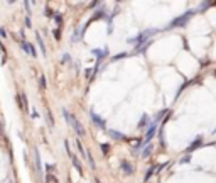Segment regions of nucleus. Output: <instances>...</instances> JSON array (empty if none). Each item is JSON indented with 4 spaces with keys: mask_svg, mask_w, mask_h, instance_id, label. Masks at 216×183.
Segmentation results:
<instances>
[{
    "mask_svg": "<svg viewBox=\"0 0 216 183\" xmlns=\"http://www.w3.org/2000/svg\"><path fill=\"white\" fill-rule=\"evenodd\" d=\"M39 85L42 87V88H46V77H41V78H39Z\"/></svg>",
    "mask_w": 216,
    "mask_h": 183,
    "instance_id": "nucleus-19",
    "label": "nucleus"
},
{
    "mask_svg": "<svg viewBox=\"0 0 216 183\" xmlns=\"http://www.w3.org/2000/svg\"><path fill=\"white\" fill-rule=\"evenodd\" d=\"M69 61H71V56H69V54H64V56H63V63H69Z\"/></svg>",
    "mask_w": 216,
    "mask_h": 183,
    "instance_id": "nucleus-21",
    "label": "nucleus"
},
{
    "mask_svg": "<svg viewBox=\"0 0 216 183\" xmlns=\"http://www.w3.org/2000/svg\"><path fill=\"white\" fill-rule=\"evenodd\" d=\"M47 124H49V127H54V122H52V117L49 110H47Z\"/></svg>",
    "mask_w": 216,
    "mask_h": 183,
    "instance_id": "nucleus-16",
    "label": "nucleus"
},
{
    "mask_svg": "<svg viewBox=\"0 0 216 183\" xmlns=\"http://www.w3.org/2000/svg\"><path fill=\"white\" fill-rule=\"evenodd\" d=\"M152 148H154V146H152V144H149V146H145V149H144V153H142V156H144V158H147V156H149V154L152 153Z\"/></svg>",
    "mask_w": 216,
    "mask_h": 183,
    "instance_id": "nucleus-14",
    "label": "nucleus"
},
{
    "mask_svg": "<svg viewBox=\"0 0 216 183\" xmlns=\"http://www.w3.org/2000/svg\"><path fill=\"white\" fill-rule=\"evenodd\" d=\"M201 142H203V139H201V137H199L198 141H194V142H193V144H191L189 148H187V151H189V153H191V151H194V149H198L199 146H201Z\"/></svg>",
    "mask_w": 216,
    "mask_h": 183,
    "instance_id": "nucleus-10",
    "label": "nucleus"
},
{
    "mask_svg": "<svg viewBox=\"0 0 216 183\" xmlns=\"http://www.w3.org/2000/svg\"><path fill=\"white\" fill-rule=\"evenodd\" d=\"M154 171H155V168H154V166H152V168H149V170H147V173H145V181H149V180H150V178H152V175H154Z\"/></svg>",
    "mask_w": 216,
    "mask_h": 183,
    "instance_id": "nucleus-12",
    "label": "nucleus"
},
{
    "mask_svg": "<svg viewBox=\"0 0 216 183\" xmlns=\"http://www.w3.org/2000/svg\"><path fill=\"white\" fill-rule=\"evenodd\" d=\"M56 22H58V24L61 26V22H63V21H61V17H59V15H56Z\"/></svg>",
    "mask_w": 216,
    "mask_h": 183,
    "instance_id": "nucleus-23",
    "label": "nucleus"
},
{
    "mask_svg": "<svg viewBox=\"0 0 216 183\" xmlns=\"http://www.w3.org/2000/svg\"><path fill=\"white\" fill-rule=\"evenodd\" d=\"M47 183H58V178L52 175H47Z\"/></svg>",
    "mask_w": 216,
    "mask_h": 183,
    "instance_id": "nucleus-18",
    "label": "nucleus"
},
{
    "mask_svg": "<svg viewBox=\"0 0 216 183\" xmlns=\"http://www.w3.org/2000/svg\"><path fill=\"white\" fill-rule=\"evenodd\" d=\"M91 53H93V54L96 56V58H100V60H102L103 56L106 54V51H105V49H93V51H91Z\"/></svg>",
    "mask_w": 216,
    "mask_h": 183,
    "instance_id": "nucleus-11",
    "label": "nucleus"
},
{
    "mask_svg": "<svg viewBox=\"0 0 216 183\" xmlns=\"http://www.w3.org/2000/svg\"><path fill=\"white\" fill-rule=\"evenodd\" d=\"M76 148H78V151L81 153V156H86V153H85V148H83V144H81L80 141H76Z\"/></svg>",
    "mask_w": 216,
    "mask_h": 183,
    "instance_id": "nucleus-15",
    "label": "nucleus"
},
{
    "mask_svg": "<svg viewBox=\"0 0 216 183\" xmlns=\"http://www.w3.org/2000/svg\"><path fill=\"white\" fill-rule=\"evenodd\" d=\"M34 158H36V170H37V175L41 176V156H39L37 149H34Z\"/></svg>",
    "mask_w": 216,
    "mask_h": 183,
    "instance_id": "nucleus-8",
    "label": "nucleus"
},
{
    "mask_svg": "<svg viewBox=\"0 0 216 183\" xmlns=\"http://www.w3.org/2000/svg\"><path fill=\"white\" fill-rule=\"evenodd\" d=\"M155 131H157V122H152L150 124V127L147 129V134H145V142H149V141L154 137V134H155Z\"/></svg>",
    "mask_w": 216,
    "mask_h": 183,
    "instance_id": "nucleus-5",
    "label": "nucleus"
},
{
    "mask_svg": "<svg viewBox=\"0 0 216 183\" xmlns=\"http://www.w3.org/2000/svg\"><path fill=\"white\" fill-rule=\"evenodd\" d=\"M36 39H37V44H39V47H41V53H42V56H46L47 53H46V44H44V41H42V38L41 36H36Z\"/></svg>",
    "mask_w": 216,
    "mask_h": 183,
    "instance_id": "nucleus-9",
    "label": "nucleus"
},
{
    "mask_svg": "<svg viewBox=\"0 0 216 183\" xmlns=\"http://www.w3.org/2000/svg\"><path fill=\"white\" fill-rule=\"evenodd\" d=\"M22 49H24L26 53H29L32 58H36V56H37V53H36L34 46H32V44H29V43H22Z\"/></svg>",
    "mask_w": 216,
    "mask_h": 183,
    "instance_id": "nucleus-6",
    "label": "nucleus"
},
{
    "mask_svg": "<svg viewBox=\"0 0 216 183\" xmlns=\"http://www.w3.org/2000/svg\"><path fill=\"white\" fill-rule=\"evenodd\" d=\"M145 124H147V115H144V117H142V120H140V124H139V126H140V127H144Z\"/></svg>",
    "mask_w": 216,
    "mask_h": 183,
    "instance_id": "nucleus-20",
    "label": "nucleus"
},
{
    "mask_svg": "<svg viewBox=\"0 0 216 183\" xmlns=\"http://www.w3.org/2000/svg\"><path fill=\"white\" fill-rule=\"evenodd\" d=\"M154 34H157V29H147V31H144L142 34L137 36V39H130V43L142 44V43H145V41H147V38H150V36H154Z\"/></svg>",
    "mask_w": 216,
    "mask_h": 183,
    "instance_id": "nucleus-3",
    "label": "nucleus"
},
{
    "mask_svg": "<svg viewBox=\"0 0 216 183\" xmlns=\"http://www.w3.org/2000/svg\"><path fill=\"white\" fill-rule=\"evenodd\" d=\"M54 36H56V39L59 41V38H61V32H59V31H56V32H54Z\"/></svg>",
    "mask_w": 216,
    "mask_h": 183,
    "instance_id": "nucleus-22",
    "label": "nucleus"
},
{
    "mask_svg": "<svg viewBox=\"0 0 216 183\" xmlns=\"http://www.w3.org/2000/svg\"><path fill=\"white\" fill-rule=\"evenodd\" d=\"M95 183H102V181H100V180H98V178H95Z\"/></svg>",
    "mask_w": 216,
    "mask_h": 183,
    "instance_id": "nucleus-24",
    "label": "nucleus"
},
{
    "mask_svg": "<svg viewBox=\"0 0 216 183\" xmlns=\"http://www.w3.org/2000/svg\"><path fill=\"white\" fill-rule=\"evenodd\" d=\"M102 151H103V154H106V153H110V144H102Z\"/></svg>",
    "mask_w": 216,
    "mask_h": 183,
    "instance_id": "nucleus-17",
    "label": "nucleus"
},
{
    "mask_svg": "<svg viewBox=\"0 0 216 183\" xmlns=\"http://www.w3.org/2000/svg\"><path fill=\"white\" fill-rule=\"evenodd\" d=\"M63 115H64V119H66V122H68L69 126H71V127L74 129V131H76L78 136H81V137L85 136V129H83V126H81V124L78 122V119L71 114V112L64 109V110H63Z\"/></svg>",
    "mask_w": 216,
    "mask_h": 183,
    "instance_id": "nucleus-1",
    "label": "nucleus"
},
{
    "mask_svg": "<svg viewBox=\"0 0 216 183\" xmlns=\"http://www.w3.org/2000/svg\"><path fill=\"white\" fill-rule=\"evenodd\" d=\"M89 117H91V122H93L95 126H98L100 129H105V122H103V119L100 115H96L95 112H89Z\"/></svg>",
    "mask_w": 216,
    "mask_h": 183,
    "instance_id": "nucleus-4",
    "label": "nucleus"
},
{
    "mask_svg": "<svg viewBox=\"0 0 216 183\" xmlns=\"http://www.w3.org/2000/svg\"><path fill=\"white\" fill-rule=\"evenodd\" d=\"M120 168L125 171V175H132V173H133V166H132L128 161H122V163H120Z\"/></svg>",
    "mask_w": 216,
    "mask_h": 183,
    "instance_id": "nucleus-7",
    "label": "nucleus"
},
{
    "mask_svg": "<svg viewBox=\"0 0 216 183\" xmlns=\"http://www.w3.org/2000/svg\"><path fill=\"white\" fill-rule=\"evenodd\" d=\"M193 14H194V10H187L186 14H184V15H179V17H176L174 19L172 22H171L169 26L165 27V29H174V27H184L187 24V22H189V19H191V15H193Z\"/></svg>",
    "mask_w": 216,
    "mask_h": 183,
    "instance_id": "nucleus-2",
    "label": "nucleus"
},
{
    "mask_svg": "<svg viewBox=\"0 0 216 183\" xmlns=\"http://www.w3.org/2000/svg\"><path fill=\"white\" fill-rule=\"evenodd\" d=\"M108 134H110L113 139H123V134H120V132H117V131H108Z\"/></svg>",
    "mask_w": 216,
    "mask_h": 183,
    "instance_id": "nucleus-13",
    "label": "nucleus"
}]
</instances>
